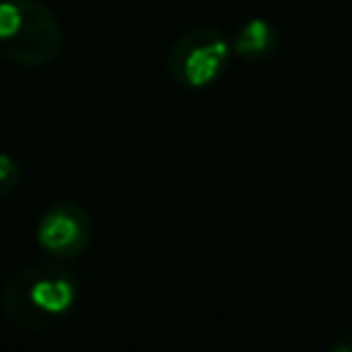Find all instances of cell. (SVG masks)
Here are the masks:
<instances>
[{
	"mask_svg": "<svg viewBox=\"0 0 352 352\" xmlns=\"http://www.w3.org/2000/svg\"><path fill=\"white\" fill-rule=\"evenodd\" d=\"M80 302V283L58 258L16 270L0 289V311L28 333H44L66 322Z\"/></svg>",
	"mask_w": 352,
	"mask_h": 352,
	"instance_id": "1",
	"label": "cell"
},
{
	"mask_svg": "<svg viewBox=\"0 0 352 352\" xmlns=\"http://www.w3.org/2000/svg\"><path fill=\"white\" fill-rule=\"evenodd\" d=\"M63 50V28L41 0H0V60L38 69Z\"/></svg>",
	"mask_w": 352,
	"mask_h": 352,
	"instance_id": "2",
	"label": "cell"
},
{
	"mask_svg": "<svg viewBox=\"0 0 352 352\" xmlns=\"http://www.w3.org/2000/svg\"><path fill=\"white\" fill-rule=\"evenodd\" d=\"M231 41L214 25L187 28L168 50L165 69L168 77L184 91H204L214 85L231 63Z\"/></svg>",
	"mask_w": 352,
	"mask_h": 352,
	"instance_id": "3",
	"label": "cell"
},
{
	"mask_svg": "<svg viewBox=\"0 0 352 352\" xmlns=\"http://www.w3.org/2000/svg\"><path fill=\"white\" fill-rule=\"evenodd\" d=\"M94 239V223L82 204L63 198L50 204L36 223V245L58 261H72L88 250Z\"/></svg>",
	"mask_w": 352,
	"mask_h": 352,
	"instance_id": "4",
	"label": "cell"
},
{
	"mask_svg": "<svg viewBox=\"0 0 352 352\" xmlns=\"http://www.w3.org/2000/svg\"><path fill=\"white\" fill-rule=\"evenodd\" d=\"M231 47L234 55L242 58L245 63H264L280 50V33L270 19L253 16L236 28Z\"/></svg>",
	"mask_w": 352,
	"mask_h": 352,
	"instance_id": "5",
	"label": "cell"
},
{
	"mask_svg": "<svg viewBox=\"0 0 352 352\" xmlns=\"http://www.w3.org/2000/svg\"><path fill=\"white\" fill-rule=\"evenodd\" d=\"M22 182L19 160L8 151H0V198H8Z\"/></svg>",
	"mask_w": 352,
	"mask_h": 352,
	"instance_id": "6",
	"label": "cell"
},
{
	"mask_svg": "<svg viewBox=\"0 0 352 352\" xmlns=\"http://www.w3.org/2000/svg\"><path fill=\"white\" fill-rule=\"evenodd\" d=\"M330 352H352V327L336 336V341L330 344Z\"/></svg>",
	"mask_w": 352,
	"mask_h": 352,
	"instance_id": "7",
	"label": "cell"
}]
</instances>
